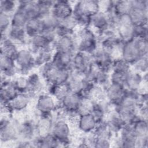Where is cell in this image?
Masks as SVG:
<instances>
[{"instance_id":"cell-4","label":"cell","mask_w":148,"mask_h":148,"mask_svg":"<svg viewBox=\"0 0 148 148\" xmlns=\"http://www.w3.org/2000/svg\"><path fill=\"white\" fill-rule=\"evenodd\" d=\"M61 144L68 143L70 139L71 128L65 119H57L54 123L50 132Z\"/></svg>"},{"instance_id":"cell-18","label":"cell","mask_w":148,"mask_h":148,"mask_svg":"<svg viewBox=\"0 0 148 148\" xmlns=\"http://www.w3.org/2000/svg\"><path fill=\"white\" fill-rule=\"evenodd\" d=\"M18 46L9 39L5 35H1V55L15 60L18 51Z\"/></svg>"},{"instance_id":"cell-3","label":"cell","mask_w":148,"mask_h":148,"mask_svg":"<svg viewBox=\"0 0 148 148\" xmlns=\"http://www.w3.org/2000/svg\"><path fill=\"white\" fill-rule=\"evenodd\" d=\"M57 101L50 94H41L37 98L36 103V111L39 116L52 115L57 106Z\"/></svg>"},{"instance_id":"cell-16","label":"cell","mask_w":148,"mask_h":148,"mask_svg":"<svg viewBox=\"0 0 148 148\" xmlns=\"http://www.w3.org/2000/svg\"><path fill=\"white\" fill-rule=\"evenodd\" d=\"M73 55L68 53L55 51L51 62L59 68L67 69L72 71V58Z\"/></svg>"},{"instance_id":"cell-15","label":"cell","mask_w":148,"mask_h":148,"mask_svg":"<svg viewBox=\"0 0 148 148\" xmlns=\"http://www.w3.org/2000/svg\"><path fill=\"white\" fill-rule=\"evenodd\" d=\"M97 121L94 116L90 113L79 115L77 128L84 133H91L97 125Z\"/></svg>"},{"instance_id":"cell-24","label":"cell","mask_w":148,"mask_h":148,"mask_svg":"<svg viewBox=\"0 0 148 148\" xmlns=\"http://www.w3.org/2000/svg\"><path fill=\"white\" fill-rule=\"evenodd\" d=\"M147 56H145L141 57L136 60L131 65V68L134 71L143 75L147 73Z\"/></svg>"},{"instance_id":"cell-9","label":"cell","mask_w":148,"mask_h":148,"mask_svg":"<svg viewBox=\"0 0 148 148\" xmlns=\"http://www.w3.org/2000/svg\"><path fill=\"white\" fill-rule=\"evenodd\" d=\"M104 89L107 101L114 107L120 102L127 90L124 86L111 83H109Z\"/></svg>"},{"instance_id":"cell-21","label":"cell","mask_w":148,"mask_h":148,"mask_svg":"<svg viewBox=\"0 0 148 148\" xmlns=\"http://www.w3.org/2000/svg\"><path fill=\"white\" fill-rule=\"evenodd\" d=\"M28 20L24 9L18 5L16 10L11 16V26L24 28Z\"/></svg>"},{"instance_id":"cell-5","label":"cell","mask_w":148,"mask_h":148,"mask_svg":"<svg viewBox=\"0 0 148 148\" xmlns=\"http://www.w3.org/2000/svg\"><path fill=\"white\" fill-rule=\"evenodd\" d=\"M53 45L55 51L68 53L73 55L77 51V42L74 33L72 35L58 36L53 43Z\"/></svg>"},{"instance_id":"cell-8","label":"cell","mask_w":148,"mask_h":148,"mask_svg":"<svg viewBox=\"0 0 148 148\" xmlns=\"http://www.w3.org/2000/svg\"><path fill=\"white\" fill-rule=\"evenodd\" d=\"M141 57H143V56L135 38L130 42L124 43L121 51V58L123 59L131 65Z\"/></svg>"},{"instance_id":"cell-26","label":"cell","mask_w":148,"mask_h":148,"mask_svg":"<svg viewBox=\"0 0 148 148\" xmlns=\"http://www.w3.org/2000/svg\"><path fill=\"white\" fill-rule=\"evenodd\" d=\"M0 27L1 35H5L11 27V16L0 13Z\"/></svg>"},{"instance_id":"cell-23","label":"cell","mask_w":148,"mask_h":148,"mask_svg":"<svg viewBox=\"0 0 148 148\" xmlns=\"http://www.w3.org/2000/svg\"><path fill=\"white\" fill-rule=\"evenodd\" d=\"M131 69V65L122 58H119L113 60L112 71L127 73Z\"/></svg>"},{"instance_id":"cell-22","label":"cell","mask_w":148,"mask_h":148,"mask_svg":"<svg viewBox=\"0 0 148 148\" xmlns=\"http://www.w3.org/2000/svg\"><path fill=\"white\" fill-rule=\"evenodd\" d=\"M132 6V1H113V12L117 16L128 14Z\"/></svg>"},{"instance_id":"cell-25","label":"cell","mask_w":148,"mask_h":148,"mask_svg":"<svg viewBox=\"0 0 148 148\" xmlns=\"http://www.w3.org/2000/svg\"><path fill=\"white\" fill-rule=\"evenodd\" d=\"M18 6L17 2L13 1L5 0L1 1L0 2V9L1 12L6 14L12 16L15 12Z\"/></svg>"},{"instance_id":"cell-13","label":"cell","mask_w":148,"mask_h":148,"mask_svg":"<svg viewBox=\"0 0 148 148\" xmlns=\"http://www.w3.org/2000/svg\"><path fill=\"white\" fill-rule=\"evenodd\" d=\"M32 98L27 93H18L6 105L11 112H23L27 109Z\"/></svg>"},{"instance_id":"cell-10","label":"cell","mask_w":148,"mask_h":148,"mask_svg":"<svg viewBox=\"0 0 148 148\" xmlns=\"http://www.w3.org/2000/svg\"><path fill=\"white\" fill-rule=\"evenodd\" d=\"M146 80H147V73L143 75L131 68L127 73L125 87L128 90L138 92Z\"/></svg>"},{"instance_id":"cell-12","label":"cell","mask_w":148,"mask_h":148,"mask_svg":"<svg viewBox=\"0 0 148 148\" xmlns=\"http://www.w3.org/2000/svg\"><path fill=\"white\" fill-rule=\"evenodd\" d=\"M19 93L14 80L6 78L1 80V103H7L13 99Z\"/></svg>"},{"instance_id":"cell-2","label":"cell","mask_w":148,"mask_h":148,"mask_svg":"<svg viewBox=\"0 0 148 148\" xmlns=\"http://www.w3.org/2000/svg\"><path fill=\"white\" fill-rule=\"evenodd\" d=\"M15 64L19 73H28L34 67L36 66L35 55L29 49H21L18 50L14 60Z\"/></svg>"},{"instance_id":"cell-1","label":"cell","mask_w":148,"mask_h":148,"mask_svg":"<svg viewBox=\"0 0 148 148\" xmlns=\"http://www.w3.org/2000/svg\"><path fill=\"white\" fill-rule=\"evenodd\" d=\"M147 1H132V6L128 16L134 25H147Z\"/></svg>"},{"instance_id":"cell-20","label":"cell","mask_w":148,"mask_h":148,"mask_svg":"<svg viewBox=\"0 0 148 148\" xmlns=\"http://www.w3.org/2000/svg\"><path fill=\"white\" fill-rule=\"evenodd\" d=\"M24 28L28 38L40 34L43 30L42 18H35L28 20Z\"/></svg>"},{"instance_id":"cell-19","label":"cell","mask_w":148,"mask_h":148,"mask_svg":"<svg viewBox=\"0 0 148 148\" xmlns=\"http://www.w3.org/2000/svg\"><path fill=\"white\" fill-rule=\"evenodd\" d=\"M42 89V83L40 76L36 73H32L27 76L26 93L33 97Z\"/></svg>"},{"instance_id":"cell-6","label":"cell","mask_w":148,"mask_h":148,"mask_svg":"<svg viewBox=\"0 0 148 148\" xmlns=\"http://www.w3.org/2000/svg\"><path fill=\"white\" fill-rule=\"evenodd\" d=\"M92 64V55L77 51L73 56L72 70L86 74Z\"/></svg>"},{"instance_id":"cell-27","label":"cell","mask_w":148,"mask_h":148,"mask_svg":"<svg viewBox=\"0 0 148 148\" xmlns=\"http://www.w3.org/2000/svg\"><path fill=\"white\" fill-rule=\"evenodd\" d=\"M127 73L112 71L110 75V83L125 87Z\"/></svg>"},{"instance_id":"cell-11","label":"cell","mask_w":148,"mask_h":148,"mask_svg":"<svg viewBox=\"0 0 148 148\" xmlns=\"http://www.w3.org/2000/svg\"><path fill=\"white\" fill-rule=\"evenodd\" d=\"M51 13L59 20L68 18L73 14V4L66 1H55Z\"/></svg>"},{"instance_id":"cell-14","label":"cell","mask_w":148,"mask_h":148,"mask_svg":"<svg viewBox=\"0 0 148 148\" xmlns=\"http://www.w3.org/2000/svg\"><path fill=\"white\" fill-rule=\"evenodd\" d=\"M81 98L80 95L69 91L60 102V105L66 112L67 117L70 113L77 112Z\"/></svg>"},{"instance_id":"cell-7","label":"cell","mask_w":148,"mask_h":148,"mask_svg":"<svg viewBox=\"0 0 148 148\" xmlns=\"http://www.w3.org/2000/svg\"><path fill=\"white\" fill-rule=\"evenodd\" d=\"M92 56L93 62L98 67L108 72L111 71L114 58L109 52L98 47Z\"/></svg>"},{"instance_id":"cell-17","label":"cell","mask_w":148,"mask_h":148,"mask_svg":"<svg viewBox=\"0 0 148 148\" xmlns=\"http://www.w3.org/2000/svg\"><path fill=\"white\" fill-rule=\"evenodd\" d=\"M5 35L9 39L17 46L18 45L28 43V37L26 34L24 28L11 26Z\"/></svg>"}]
</instances>
